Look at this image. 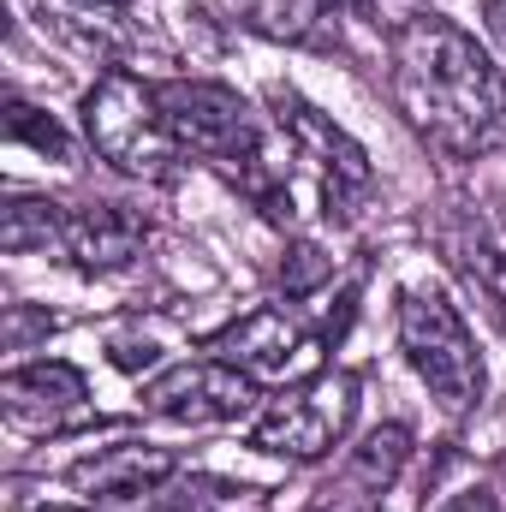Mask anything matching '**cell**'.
<instances>
[{
	"label": "cell",
	"mask_w": 506,
	"mask_h": 512,
	"mask_svg": "<svg viewBox=\"0 0 506 512\" xmlns=\"http://www.w3.org/2000/svg\"><path fill=\"white\" fill-rule=\"evenodd\" d=\"M387 84L405 126L453 161L495 155L506 143V72L441 12H417L393 30Z\"/></svg>",
	"instance_id": "6da1fadb"
},
{
	"label": "cell",
	"mask_w": 506,
	"mask_h": 512,
	"mask_svg": "<svg viewBox=\"0 0 506 512\" xmlns=\"http://www.w3.org/2000/svg\"><path fill=\"white\" fill-rule=\"evenodd\" d=\"M399 346H405V364L423 376V387L441 399V411H471L483 399V352L465 328V316L417 286L399 298Z\"/></svg>",
	"instance_id": "7a4b0ae2"
},
{
	"label": "cell",
	"mask_w": 506,
	"mask_h": 512,
	"mask_svg": "<svg viewBox=\"0 0 506 512\" xmlns=\"http://www.w3.org/2000/svg\"><path fill=\"white\" fill-rule=\"evenodd\" d=\"M84 131L96 143V155L108 167H120L131 179H167L173 161L185 155L173 143V131L161 120V102L149 84H137L131 72L96 78V90L84 96Z\"/></svg>",
	"instance_id": "3957f363"
},
{
	"label": "cell",
	"mask_w": 506,
	"mask_h": 512,
	"mask_svg": "<svg viewBox=\"0 0 506 512\" xmlns=\"http://www.w3.org/2000/svg\"><path fill=\"white\" fill-rule=\"evenodd\" d=\"M268 102H274V126H280V137H286V155H292V161H304V167L316 173V191H322L328 215H340V221H346V215L370 197V185H376L364 143H358V137H346V131L334 126L322 108H310L298 90H274Z\"/></svg>",
	"instance_id": "277c9868"
},
{
	"label": "cell",
	"mask_w": 506,
	"mask_h": 512,
	"mask_svg": "<svg viewBox=\"0 0 506 512\" xmlns=\"http://www.w3.org/2000/svg\"><path fill=\"white\" fill-rule=\"evenodd\" d=\"M358 411V382L346 370H322L292 393H280L262 417L251 423L256 453H280V459H322L340 447V435L352 429Z\"/></svg>",
	"instance_id": "5b68a950"
},
{
	"label": "cell",
	"mask_w": 506,
	"mask_h": 512,
	"mask_svg": "<svg viewBox=\"0 0 506 512\" xmlns=\"http://www.w3.org/2000/svg\"><path fill=\"white\" fill-rule=\"evenodd\" d=\"M256 405V382L221 358H191L173 364L167 376L143 387V411L173 417V423H233Z\"/></svg>",
	"instance_id": "8992f818"
},
{
	"label": "cell",
	"mask_w": 506,
	"mask_h": 512,
	"mask_svg": "<svg viewBox=\"0 0 506 512\" xmlns=\"http://www.w3.org/2000/svg\"><path fill=\"white\" fill-rule=\"evenodd\" d=\"M209 352H215L221 364L245 370L251 382H262V376L292 370V364H298V352H310V334H304V322H298L292 310L262 304V310H251V316H239L227 334H215V340H209Z\"/></svg>",
	"instance_id": "52a82bcc"
},
{
	"label": "cell",
	"mask_w": 506,
	"mask_h": 512,
	"mask_svg": "<svg viewBox=\"0 0 506 512\" xmlns=\"http://www.w3.org/2000/svg\"><path fill=\"white\" fill-rule=\"evenodd\" d=\"M0 399H6V417H12L18 429L42 435V429H60V423H72V417L84 411L90 387H84V376H78L72 364H60V358H42V364H24V370H6Z\"/></svg>",
	"instance_id": "ba28073f"
},
{
	"label": "cell",
	"mask_w": 506,
	"mask_h": 512,
	"mask_svg": "<svg viewBox=\"0 0 506 512\" xmlns=\"http://www.w3.org/2000/svg\"><path fill=\"white\" fill-rule=\"evenodd\" d=\"M179 477V459L167 447H149V441H120V447H102L96 459H78L66 471V483L78 495H102V501H143L155 495L161 483Z\"/></svg>",
	"instance_id": "9c48e42d"
},
{
	"label": "cell",
	"mask_w": 506,
	"mask_h": 512,
	"mask_svg": "<svg viewBox=\"0 0 506 512\" xmlns=\"http://www.w3.org/2000/svg\"><path fill=\"white\" fill-rule=\"evenodd\" d=\"M143 239H149V221L137 209H126V203H78V209H66L60 251L72 262H84V268H120V262L143 251Z\"/></svg>",
	"instance_id": "30bf717a"
},
{
	"label": "cell",
	"mask_w": 506,
	"mask_h": 512,
	"mask_svg": "<svg viewBox=\"0 0 506 512\" xmlns=\"http://www.w3.org/2000/svg\"><path fill=\"white\" fill-rule=\"evenodd\" d=\"M447 256H453V268L489 298V310L506 322V233L501 227H489L483 215H465L459 227H447Z\"/></svg>",
	"instance_id": "8fae6325"
},
{
	"label": "cell",
	"mask_w": 506,
	"mask_h": 512,
	"mask_svg": "<svg viewBox=\"0 0 506 512\" xmlns=\"http://www.w3.org/2000/svg\"><path fill=\"white\" fill-rule=\"evenodd\" d=\"M405 453H411V435H405L399 423L370 429V435H364V447H358V453H352V465H346V489H352V495H364V501L387 495V483L399 477Z\"/></svg>",
	"instance_id": "7c38bea8"
},
{
	"label": "cell",
	"mask_w": 506,
	"mask_h": 512,
	"mask_svg": "<svg viewBox=\"0 0 506 512\" xmlns=\"http://www.w3.org/2000/svg\"><path fill=\"white\" fill-rule=\"evenodd\" d=\"M66 239V209L60 203H42V197H12L6 215H0V245L12 256L24 251H48Z\"/></svg>",
	"instance_id": "4fadbf2b"
},
{
	"label": "cell",
	"mask_w": 506,
	"mask_h": 512,
	"mask_svg": "<svg viewBox=\"0 0 506 512\" xmlns=\"http://www.w3.org/2000/svg\"><path fill=\"white\" fill-rule=\"evenodd\" d=\"M6 137H12V143H30V149H42V155H54V161H72V137L54 126L48 114L24 108V102H12V108H6Z\"/></svg>",
	"instance_id": "5bb4252c"
},
{
	"label": "cell",
	"mask_w": 506,
	"mask_h": 512,
	"mask_svg": "<svg viewBox=\"0 0 506 512\" xmlns=\"http://www.w3.org/2000/svg\"><path fill=\"white\" fill-rule=\"evenodd\" d=\"M435 512H501V507H495V495H489L483 483H471V489H459V495H447V501H441Z\"/></svg>",
	"instance_id": "9a60e30c"
},
{
	"label": "cell",
	"mask_w": 506,
	"mask_h": 512,
	"mask_svg": "<svg viewBox=\"0 0 506 512\" xmlns=\"http://www.w3.org/2000/svg\"><path fill=\"white\" fill-rule=\"evenodd\" d=\"M483 24H489V36L506 48V0H483Z\"/></svg>",
	"instance_id": "2e32d148"
},
{
	"label": "cell",
	"mask_w": 506,
	"mask_h": 512,
	"mask_svg": "<svg viewBox=\"0 0 506 512\" xmlns=\"http://www.w3.org/2000/svg\"><path fill=\"white\" fill-rule=\"evenodd\" d=\"M316 6H328V12H352V18H370V0H316Z\"/></svg>",
	"instance_id": "e0dca14e"
},
{
	"label": "cell",
	"mask_w": 506,
	"mask_h": 512,
	"mask_svg": "<svg viewBox=\"0 0 506 512\" xmlns=\"http://www.w3.org/2000/svg\"><path fill=\"white\" fill-rule=\"evenodd\" d=\"M227 6H233L239 18H256V12H262V0H227Z\"/></svg>",
	"instance_id": "ac0fdd59"
},
{
	"label": "cell",
	"mask_w": 506,
	"mask_h": 512,
	"mask_svg": "<svg viewBox=\"0 0 506 512\" xmlns=\"http://www.w3.org/2000/svg\"><path fill=\"white\" fill-rule=\"evenodd\" d=\"M30 512H84V507H30Z\"/></svg>",
	"instance_id": "d6986e66"
},
{
	"label": "cell",
	"mask_w": 506,
	"mask_h": 512,
	"mask_svg": "<svg viewBox=\"0 0 506 512\" xmlns=\"http://www.w3.org/2000/svg\"><path fill=\"white\" fill-rule=\"evenodd\" d=\"M96 6H126V0H96Z\"/></svg>",
	"instance_id": "ffe728a7"
}]
</instances>
